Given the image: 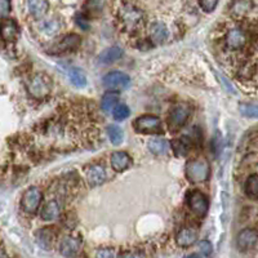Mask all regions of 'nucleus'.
I'll use <instances>...</instances> for the list:
<instances>
[{
    "label": "nucleus",
    "instance_id": "bb28decb",
    "mask_svg": "<svg viewBox=\"0 0 258 258\" xmlns=\"http://www.w3.org/2000/svg\"><path fill=\"white\" fill-rule=\"evenodd\" d=\"M107 135H109L110 141L112 142V145H120L121 141H123V131H121L120 126L115 125V124L107 126Z\"/></svg>",
    "mask_w": 258,
    "mask_h": 258
},
{
    "label": "nucleus",
    "instance_id": "7c9ffc66",
    "mask_svg": "<svg viewBox=\"0 0 258 258\" xmlns=\"http://www.w3.org/2000/svg\"><path fill=\"white\" fill-rule=\"evenodd\" d=\"M117 258H146V254L140 249H129L121 252Z\"/></svg>",
    "mask_w": 258,
    "mask_h": 258
},
{
    "label": "nucleus",
    "instance_id": "b1692460",
    "mask_svg": "<svg viewBox=\"0 0 258 258\" xmlns=\"http://www.w3.org/2000/svg\"><path fill=\"white\" fill-rule=\"evenodd\" d=\"M119 101V93L114 91H110L107 93L103 94L102 101H101V106H102V110L105 112L112 111V109L115 110L116 107V103Z\"/></svg>",
    "mask_w": 258,
    "mask_h": 258
},
{
    "label": "nucleus",
    "instance_id": "f3484780",
    "mask_svg": "<svg viewBox=\"0 0 258 258\" xmlns=\"http://www.w3.org/2000/svg\"><path fill=\"white\" fill-rule=\"evenodd\" d=\"M80 41H82V39H80L79 35L70 34V35L64 36L58 44L56 45V50L57 52H70V50L77 49L79 47Z\"/></svg>",
    "mask_w": 258,
    "mask_h": 258
},
{
    "label": "nucleus",
    "instance_id": "1a4fd4ad",
    "mask_svg": "<svg viewBox=\"0 0 258 258\" xmlns=\"http://www.w3.org/2000/svg\"><path fill=\"white\" fill-rule=\"evenodd\" d=\"M85 177H87V181H88L89 186H92V187H97V186H101L103 182L106 181V178H107V173H106V169L103 165L94 164L87 168Z\"/></svg>",
    "mask_w": 258,
    "mask_h": 258
},
{
    "label": "nucleus",
    "instance_id": "e433bc0d",
    "mask_svg": "<svg viewBox=\"0 0 258 258\" xmlns=\"http://www.w3.org/2000/svg\"><path fill=\"white\" fill-rule=\"evenodd\" d=\"M185 258H200V255H198V254H195V253H192V254H188L187 257H185Z\"/></svg>",
    "mask_w": 258,
    "mask_h": 258
},
{
    "label": "nucleus",
    "instance_id": "6ab92c4d",
    "mask_svg": "<svg viewBox=\"0 0 258 258\" xmlns=\"http://www.w3.org/2000/svg\"><path fill=\"white\" fill-rule=\"evenodd\" d=\"M61 214V206L57 200H50L41 209V217L45 221H53L59 217Z\"/></svg>",
    "mask_w": 258,
    "mask_h": 258
},
{
    "label": "nucleus",
    "instance_id": "dca6fc26",
    "mask_svg": "<svg viewBox=\"0 0 258 258\" xmlns=\"http://www.w3.org/2000/svg\"><path fill=\"white\" fill-rule=\"evenodd\" d=\"M20 32V27L13 20H3L2 22V36L6 41H15Z\"/></svg>",
    "mask_w": 258,
    "mask_h": 258
},
{
    "label": "nucleus",
    "instance_id": "f03ea898",
    "mask_svg": "<svg viewBox=\"0 0 258 258\" xmlns=\"http://www.w3.org/2000/svg\"><path fill=\"white\" fill-rule=\"evenodd\" d=\"M185 174L192 183H200L208 179L211 174V167L206 159H192L188 160L185 168Z\"/></svg>",
    "mask_w": 258,
    "mask_h": 258
},
{
    "label": "nucleus",
    "instance_id": "aec40b11",
    "mask_svg": "<svg viewBox=\"0 0 258 258\" xmlns=\"http://www.w3.org/2000/svg\"><path fill=\"white\" fill-rule=\"evenodd\" d=\"M27 8H29V12L32 16H35L36 18H40L48 12L49 3L45 2V0H31V2L27 3Z\"/></svg>",
    "mask_w": 258,
    "mask_h": 258
},
{
    "label": "nucleus",
    "instance_id": "9d476101",
    "mask_svg": "<svg viewBox=\"0 0 258 258\" xmlns=\"http://www.w3.org/2000/svg\"><path fill=\"white\" fill-rule=\"evenodd\" d=\"M82 238L79 235H69L63 240L61 241L59 245V252L66 257H73L79 252L80 246H82Z\"/></svg>",
    "mask_w": 258,
    "mask_h": 258
},
{
    "label": "nucleus",
    "instance_id": "2f4dec72",
    "mask_svg": "<svg viewBox=\"0 0 258 258\" xmlns=\"http://www.w3.org/2000/svg\"><path fill=\"white\" fill-rule=\"evenodd\" d=\"M94 258H115V252L112 248H101L97 250Z\"/></svg>",
    "mask_w": 258,
    "mask_h": 258
},
{
    "label": "nucleus",
    "instance_id": "20e7f679",
    "mask_svg": "<svg viewBox=\"0 0 258 258\" xmlns=\"http://www.w3.org/2000/svg\"><path fill=\"white\" fill-rule=\"evenodd\" d=\"M135 129L142 135H161V120L154 115H144L135 120Z\"/></svg>",
    "mask_w": 258,
    "mask_h": 258
},
{
    "label": "nucleus",
    "instance_id": "7ed1b4c3",
    "mask_svg": "<svg viewBox=\"0 0 258 258\" xmlns=\"http://www.w3.org/2000/svg\"><path fill=\"white\" fill-rule=\"evenodd\" d=\"M52 89V80L45 74H36L27 83V91L35 98H43L48 96Z\"/></svg>",
    "mask_w": 258,
    "mask_h": 258
},
{
    "label": "nucleus",
    "instance_id": "4be33fe9",
    "mask_svg": "<svg viewBox=\"0 0 258 258\" xmlns=\"http://www.w3.org/2000/svg\"><path fill=\"white\" fill-rule=\"evenodd\" d=\"M149 149L155 155H167L169 151V142L164 138H153L149 141Z\"/></svg>",
    "mask_w": 258,
    "mask_h": 258
},
{
    "label": "nucleus",
    "instance_id": "412c9836",
    "mask_svg": "<svg viewBox=\"0 0 258 258\" xmlns=\"http://www.w3.org/2000/svg\"><path fill=\"white\" fill-rule=\"evenodd\" d=\"M61 26L62 24L58 18H48V20H44L40 22L41 32L48 36L56 35L57 32L61 30Z\"/></svg>",
    "mask_w": 258,
    "mask_h": 258
},
{
    "label": "nucleus",
    "instance_id": "c756f323",
    "mask_svg": "<svg viewBox=\"0 0 258 258\" xmlns=\"http://www.w3.org/2000/svg\"><path fill=\"white\" fill-rule=\"evenodd\" d=\"M129 114H131V110H129L128 106L124 105V103L117 105L116 107H115L114 112H112V115H114V117L116 120H125L126 117L129 116Z\"/></svg>",
    "mask_w": 258,
    "mask_h": 258
},
{
    "label": "nucleus",
    "instance_id": "f8f14e48",
    "mask_svg": "<svg viewBox=\"0 0 258 258\" xmlns=\"http://www.w3.org/2000/svg\"><path fill=\"white\" fill-rule=\"evenodd\" d=\"M246 34L240 29H231L226 35V45L229 49L238 50L245 45Z\"/></svg>",
    "mask_w": 258,
    "mask_h": 258
},
{
    "label": "nucleus",
    "instance_id": "2eb2a0df",
    "mask_svg": "<svg viewBox=\"0 0 258 258\" xmlns=\"http://www.w3.org/2000/svg\"><path fill=\"white\" fill-rule=\"evenodd\" d=\"M172 144H173V150L177 155L185 156L186 154L190 151L191 147L194 146V144H195V140H194L191 136L186 135V136H182L181 138H177V140H174Z\"/></svg>",
    "mask_w": 258,
    "mask_h": 258
},
{
    "label": "nucleus",
    "instance_id": "c85d7f7f",
    "mask_svg": "<svg viewBox=\"0 0 258 258\" xmlns=\"http://www.w3.org/2000/svg\"><path fill=\"white\" fill-rule=\"evenodd\" d=\"M250 8H252V3H249V2H238V3L232 4L231 11L235 16H243Z\"/></svg>",
    "mask_w": 258,
    "mask_h": 258
},
{
    "label": "nucleus",
    "instance_id": "cd10ccee",
    "mask_svg": "<svg viewBox=\"0 0 258 258\" xmlns=\"http://www.w3.org/2000/svg\"><path fill=\"white\" fill-rule=\"evenodd\" d=\"M239 111L243 116L258 119V105H254V103H240Z\"/></svg>",
    "mask_w": 258,
    "mask_h": 258
},
{
    "label": "nucleus",
    "instance_id": "f257e3e1",
    "mask_svg": "<svg viewBox=\"0 0 258 258\" xmlns=\"http://www.w3.org/2000/svg\"><path fill=\"white\" fill-rule=\"evenodd\" d=\"M119 21L126 31H137L145 24V15L142 9L133 4H123L119 9Z\"/></svg>",
    "mask_w": 258,
    "mask_h": 258
},
{
    "label": "nucleus",
    "instance_id": "473e14b6",
    "mask_svg": "<svg viewBox=\"0 0 258 258\" xmlns=\"http://www.w3.org/2000/svg\"><path fill=\"white\" fill-rule=\"evenodd\" d=\"M199 6L202 7L203 11H206V12H212V11H214V8L218 6L217 2H214V0H203V2H200Z\"/></svg>",
    "mask_w": 258,
    "mask_h": 258
},
{
    "label": "nucleus",
    "instance_id": "39448f33",
    "mask_svg": "<svg viewBox=\"0 0 258 258\" xmlns=\"http://www.w3.org/2000/svg\"><path fill=\"white\" fill-rule=\"evenodd\" d=\"M187 206L198 217H204L208 212L209 203L204 194L198 190H192L187 194Z\"/></svg>",
    "mask_w": 258,
    "mask_h": 258
},
{
    "label": "nucleus",
    "instance_id": "9b49d317",
    "mask_svg": "<svg viewBox=\"0 0 258 258\" xmlns=\"http://www.w3.org/2000/svg\"><path fill=\"white\" fill-rule=\"evenodd\" d=\"M258 240V232L253 229H244L239 232L238 239H236V244L238 248L243 252L250 249L255 245Z\"/></svg>",
    "mask_w": 258,
    "mask_h": 258
},
{
    "label": "nucleus",
    "instance_id": "0eeeda50",
    "mask_svg": "<svg viewBox=\"0 0 258 258\" xmlns=\"http://www.w3.org/2000/svg\"><path fill=\"white\" fill-rule=\"evenodd\" d=\"M41 203V191L38 187H30L24 194L22 200H21V207L26 213L34 214L38 211Z\"/></svg>",
    "mask_w": 258,
    "mask_h": 258
},
{
    "label": "nucleus",
    "instance_id": "a211bd4d",
    "mask_svg": "<svg viewBox=\"0 0 258 258\" xmlns=\"http://www.w3.org/2000/svg\"><path fill=\"white\" fill-rule=\"evenodd\" d=\"M168 29L163 22H155L150 29V38L156 44H161L168 39Z\"/></svg>",
    "mask_w": 258,
    "mask_h": 258
},
{
    "label": "nucleus",
    "instance_id": "4468645a",
    "mask_svg": "<svg viewBox=\"0 0 258 258\" xmlns=\"http://www.w3.org/2000/svg\"><path fill=\"white\" fill-rule=\"evenodd\" d=\"M198 239V231L195 229H182L181 231L177 234L176 236V243L178 244L182 248H188V246L192 245Z\"/></svg>",
    "mask_w": 258,
    "mask_h": 258
},
{
    "label": "nucleus",
    "instance_id": "ddd939ff",
    "mask_svg": "<svg viewBox=\"0 0 258 258\" xmlns=\"http://www.w3.org/2000/svg\"><path fill=\"white\" fill-rule=\"evenodd\" d=\"M132 158L124 151H116L111 155V167L116 172H124L132 165Z\"/></svg>",
    "mask_w": 258,
    "mask_h": 258
},
{
    "label": "nucleus",
    "instance_id": "a878e982",
    "mask_svg": "<svg viewBox=\"0 0 258 258\" xmlns=\"http://www.w3.org/2000/svg\"><path fill=\"white\" fill-rule=\"evenodd\" d=\"M245 194L250 198H258V174H252L245 182Z\"/></svg>",
    "mask_w": 258,
    "mask_h": 258
},
{
    "label": "nucleus",
    "instance_id": "5701e85b",
    "mask_svg": "<svg viewBox=\"0 0 258 258\" xmlns=\"http://www.w3.org/2000/svg\"><path fill=\"white\" fill-rule=\"evenodd\" d=\"M123 56V50L119 47H110L103 50L100 54V61L102 63H111V62L120 59Z\"/></svg>",
    "mask_w": 258,
    "mask_h": 258
},
{
    "label": "nucleus",
    "instance_id": "c9c22d12",
    "mask_svg": "<svg viewBox=\"0 0 258 258\" xmlns=\"http://www.w3.org/2000/svg\"><path fill=\"white\" fill-rule=\"evenodd\" d=\"M0 6H2V17H4L7 13H9V9H11V4H9L8 2H6V0H3Z\"/></svg>",
    "mask_w": 258,
    "mask_h": 258
},
{
    "label": "nucleus",
    "instance_id": "393cba45",
    "mask_svg": "<svg viewBox=\"0 0 258 258\" xmlns=\"http://www.w3.org/2000/svg\"><path fill=\"white\" fill-rule=\"evenodd\" d=\"M69 79L73 83V85L78 88H84L87 85V77H85L84 71L78 68H73L69 70Z\"/></svg>",
    "mask_w": 258,
    "mask_h": 258
},
{
    "label": "nucleus",
    "instance_id": "423d86ee",
    "mask_svg": "<svg viewBox=\"0 0 258 258\" xmlns=\"http://www.w3.org/2000/svg\"><path fill=\"white\" fill-rule=\"evenodd\" d=\"M188 116H190V109L188 106L185 103H179L176 107H173V110L170 111L169 117H168V124H169V128L172 131H177L181 126L185 125V123L187 121Z\"/></svg>",
    "mask_w": 258,
    "mask_h": 258
},
{
    "label": "nucleus",
    "instance_id": "72a5a7b5",
    "mask_svg": "<svg viewBox=\"0 0 258 258\" xmlns=\"http://www.w3.org/2000/svg\"><path fill=\"white\" fill-rule=\"evenodd\" d=\"M199 250L204 255H211L212 250H213V246H212V244L208 240H203L199 243Z\"/></svg>",
    "mask_w": 258,
    "mask_h": 258
},
{
    "label": "nucleus",
    "instance_id": "f704fd0d",
    "mask_svg": "<svg viewBox=\"0 0 258 258\" xmlns=\"http://www.w3.org/2000/svg\"><path fill=\"white\" fill-rule=\"evenodd\" d=\"M77 22H78V25H79L80 27H82V29H88V21H87V18L84 17V16H82V15H79L77 17Z\"/></svg>",
    "mask_w": 258,
    "mask_h": 258
},
{
    "label": "nucleus",
    "instance_id": "6e6552de",
    "mask_svg": "<svg viewBox=\"0 0 258 258\" xmlns=\"http://www.w3.org/2000/svg\"><path fill=\"white\" fill-rule=\"evenodd\" d=\"M131 84V78L121 71H110L103 77V85L110 89H125Z\"/></svg>",
    "mask_w": 258,
    "mask_h": 258
}]
</instances>
